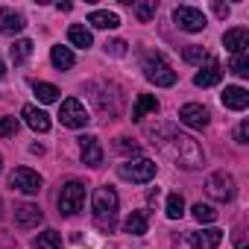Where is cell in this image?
Masks as SVG:
<instances>
[{"label":"cell","instance_id":"8","mask_svg":"<svg viewBox=\"0 0 249 249\" xmlns=\"http://www.w3.org/2000/svg\"><path fill=\"white\" fill-rule=\"evenodd\" d=\"M9 185H12L15 191L27 194V196H36L44 182H41V176H38L36 170H30V167H15V170L9 173Z\"/></svg>","mask_w":249,"mask_h":249},{"label":"cell","instance_id":"14","mask_svg":"<svg viewBox=\"0 0 249 249\" xmlns=\"http://www.w3.org/2000/svg\"><path fill=\"white\" fill-rule=\"evenodd\" d=\"M220 100H223L226 108H231V111H243V108L249 106V91L240 88V85H226V91L220 94Z\"/></svg>","mask_w":249,"mask_h":249},{"label":"cell","instance_id":"10","mask_svg":"<svg viewBox=\"0 0 249 249\" xmlns=\"http://www.w3.org/2000/svg\"><path fill=\"white\" fill-rule=\"evenodd\" d=\"M179 120L185 123V126H191V129H205L208 120H211V114H208V108L199 106V103H185V106L179 108Z\"/></svg>","mask_w":249,"mask_h":249},{"label":"cell","instance_id":"13","mask_svg":"<svg viewBox=\"0 0 249 249\" xmlns=\"http://www.w3.org/2000/svg\"><path fill=\"white\" fill-rule=\"evenodd\" d=\"M220 79H223V71H220V62L208 56V65L196 71V76H194V85H196V88H211V85H217Z\"/></svg>","mask_w":249,"mask_h":249},{"label":"cell","instance_id":"12","mask_svg":"<svg viewBox=\"0 0 249 249\" xmlns=\"http://www.w3.org/2000/svg\"><path fill=\"white\" fill-rule=\"evenodd\" d=\"M188 243H191V249H217L223 243V231L220 229H199V231L188 234Z\"/></svg>","mask_w":249,"mask_h":249},{"label":"cell","instance_id":"28","mask_svg":"<svg viewBox=\"0 0 249 249\" xmlns=\"http://www.w3.org/2000/svg\"><path fill=\"white\" fill-rule=\"evenodd\" d=\"M229 71H231L234 76L246 79V76H249V56H246V53H237V56H231V62H229Z\"/></svg>","mask_w":249,"mask_h":249},{"label":"cell","instance_id":"4","mask_svg":"<svg viewBox=\"0 0 249 249\" xmlns=\"http://www.w3.org/2000/svg\"><path fill=\"white\" fill-rule=\"evenodd\" d=\"M144 76L153 82V85H159V88H170V85H176V71L164 62V56H147L144 59Z\"/></svg>","mask_w":249,"mask_h":249},{"label":"cell","instance_id":"17","mask_svg":"<svg viewBox=\"0 0 249 249\" xmlns=\"http://www.w3.org/2000/svg\"><path fill=\"white\" fill-rule=\"evenodd\" d=\"M41 220H44V214H41V208L33 205V202H24V205L15 208V223H18L21 229H33V226H38Z\"/></svg>","mask_w":249,"mask_h":249},{"label":"cell","instance_id":"31","mask_svg":"<svg viewBox=\"0 0 249 249\" xmlns=\"http://www.w3.org/2000/svg\"><path fill=\"white\" fill-rule=\"evenodd\" d=\"M182 56H185V62H191V65H202V62H208V53H205L202 47H196V44H188Z\"/></svg>","mask_w":249,"mask_h":249},{"label":"cell","instance_id":"9","mask_svg":"<svg viewBox=\"0 0 249 249\" xmlns=\"http://www.w3.org/2000/svg\"><path fill=\"white\" fill-rule=\"evenodd\" d=\"M173 21H176L179 30H185V33H202V30L208 27L202 9H194V6H176V9H173Z\"/></svg>","mask_w":249,"mask_h":249},{"label":"cell","instance_id":"2","mask_svg":"<svg viewBox=\"0 0 249 249\" xmlns=\"http://www.w3.org/2000/svg\"><path fill=\"white\" fill-rule=\"evenodd\" d=\"M91 208H94V223H97L103 231H111V229L117 226V208H120V199H117L114 188H108V185L97 188V191H94V202H91Z\"/></svg>","mask_w":249,"mask_h":249},{"label":"cell","instance_id":"35","mask_svg":"<svg viewBox=\"0 0 249 249\" xmlns=\"http://www.w3.org/2000/svg\"><path fill=\"white\" fill-rule=\"evenodd\" d=\"M117 150H120V153H132V156H135L141 147H138L132 138H117Z\"/></svg>","mask_w":249,"mask_h":249},{"label":"cell","instance_id":"11","mask_svg":"<svg viewBox=\"0 0 249 249\" xmlns=\"http://www.w3.org/2000/svg\"><path fill=\"white\" fill-rule=\"evenodd\" d=\"M76 141H79L82 164H88V167H100V164H103V147H100V141H97L94 135H82V138H76Z\"/></svg>","mask_w":249,"mask_h":249},{"label":"cell","instance_id":"26","mask_svg":"<svg viewBox=\"0 0 249 249\" xmlns=\"http://www.w3.org/2000/svg\"><path fill=\"white\" fill-rule=\"evenodd\" d=\"M33 94L38 97V103H56L59 100V88L50 85V82H36L33 85Z\"/></svg>","mask_w":249,"mask_h":249},{"label":"cell","instance_id":"22","mask_svg":"<svg viewBox=\"0 0 249 249\" xmlns=\"http://www.w3.org/2000/svg\"><path fill=\"white\" fill-rule=\"evenodd\" d=\"M50 62H53L59 71H71L76 59H73L71 47H62V44H56V47H50Z\"/></svg>","mask_w":249,"mask_h":249},{"label":"cell","instance_id":"34","mask_svg":"<svg viewBox=\"0 0 249 249\" xmlns=\"http://www.w3.org/2000/svg\"><path fill=\"white\" fill-rule=\"evenodd\" d=\"M106 53H111V56H126V41H106Z\"/></svg>","mask_w":249,"mask_h":249},{"label":"cell","instance_id":"32","mask_svg":"<svg viewBox=\"0 0 249 249\" xmlns=\"http://www.w3.org/2000/svg\"><path fill=\"white\" fill-rule=\"evenodd\" d=\"M18 135V117H0V138H15Z\"/></svg>","mask_w":249,"mask_h":249},{"label":"cell","instance_id":"6","mask_svg":"<svg viewBox=\"0 0 249 249\" xmlns=\"http://www.w3.org/2000/svg\"><path fill=\"white\" fill-rule=\"evenodd\" d=\"M205 194L211 199H217V202H231L234 199V176L226 173V170L211 173L208 182H205Z\"/></svg>","mask_w":249,"mask_h":249},{"label":"cell","instance_id":"1","mask_svg":"<svg viewBox=\"0 0 249 249\" xmlns=\"http://www.w3.org/2000/svg\"><path fill=\"white\" fill-rule=\"evenodd\" d=\"M150 135L156 138L153 144L176 164V167H185V170H196V167H202V161H205V153H202V147L191 138V135H182V132H176L173 126H167V123H161L159 129H150Z\"/></svg>","mask_w":249,"mask_h":249},{"label":"cell","instance_id":"3","mask_svg":"<svg viewBox=\"0 0 249 249\" xmlns=\"http://www.w3.org/2000/svg\"><path fill=\"white\" fill-rule=\"evenodd\" d=\"M117 176H120L123 182L147 185V182L156 179V161H150V159H129V161L117 164Z\"/></svg>","mask_w":249,"mask_h":249},{"label":"cell","instance_id":"16","mask_svg":"<svg viewBox=\"0 0 249 249\" xmlns=\"http://www.w3.org/2000/svg\"><path fill=\"white\" fill-rule=\"evenodd\" d=\"M223 47H226L231 56H237V53H246V47H249V30L237 27V30H229V33H223Z\"/></svg>","mask_w":249,"mask_h":249},{"label":"cell","instance_id":"20","mask_svg":"<svg viewBox=\"0 0 249 249\" xmlns=\"http://www.w3.org/2000/svg\"><path fill=\"white\" fill-rule=\"evenodd\" d=\"M88 24H91V27H97V30H117V27H120V18H117V12L94 9V12L88 15Z\"/></svg>","mask_w":249,"mask_h":249},{"label":"cell","instance_id":"24","mask_svg":"<svg viewBox=\"0 0 249 249\" xmlns=\"http://www.w3.org/2000/svg\"><path fill=\"white\" fill-rule=\"evenodd\" d=\"M9 56H12L15 65H24V62L33 56V41H30V38H18V41L9 47Z\"/></svg>","mask_w":249,"mask_h":249},{"label":"cell","instance_id":"19","mask_svg":"<svg viewBox=\"0 0 249 249\" xmlns=\"http://www.w3.org/2000/svg\"><path fill=\"white\" fill-rule=\"evenodd\" d=\"M147 229H150V214L147 211H132L126 220H123V231L126 234L141 237V234H147Z\"/></svg>","mask_w":249,"mask_h":249},{"label":"cell","instance_id":"25","mask_svg":"<svg viewBox=\"0 0 249 249\" xmlns=\"http://www.w3.org/2000/svg\"><path fill=\"white\" fill-rule=\"evenodd\" d=\"M132 12H135V18H138L141 24H150V21L156 18V12H159V3H156V0H144V3H132Z\"/></svg>","mask_w":249,"mask_h":249},{"label":"cell","instance_id":"38","mask_svg":"<svg viewBox=\"0 0 249 249\" xmlns=\"http://www.w3.org/2000/svg\"><path fill=\"white\" fill-rule=\"evenodd\" d=\"M3 76H6V65H3V62H0V79H3Z\"/></svg>","mask_w":249,"mask_h":249},{"label":"cell","instance_id":"29","mask_svg":"<svg viewBox=\"0 0 249 249\" xmlns=\"http://www.w3.org/2000/svg\"><path fill=\"white\" fill-rule=\"evenodd\" d=\"M164 214H167L170 220H179V217L185 214V199H182L179 194H170V196H167V205H164Z\"/></svg>","mask_w":249,"mask_h":249},{"label":"cell","instance_id":"33","mask_svg":"<svg viewBox=\"0 0 249 249\" xmlns=\"http://www.w3.org/2000/svg\"><path fill=\"white\" fill-rule=\"evenodd\" d=\"M234 141L237 144H249V120H240V126L234 129Z\"/></svg>","mask_w":249,"mask_h":249},{"label":"cell","instance_id":"37","mask_svg":"<svg viewBox=\"0 0 249 249\" xmlns=\"http://www.w3.org/2000/svg\"><path fill=\"white\" fill-rule=\"evenodd\" d=\"M234 249H249V243H246V237H243V234H237V240H234Z\"/></svg>","mask_w":249,"mask_h":249},{"label":"cell","instance_id":"18","mask_svg":"<svg viewBox=\"0 0 249 249\" xmlns=\"http://www.w3.org/2000/svg\"><path fill=\"white\" fill-rule=\"evenodd\" d=\"M24 27H27V21H24L21 12H15V9H0V33H3V36H18Z\"/></svg>","mask_w":249,"mask_h":249},{"label":"cell","instance_id":"27","mask_svg":"<svg viewBox=\"0 0 249 249\" xmlns=\"http://www.w3.org/2000/svg\"><path fill=\"white\" fill-rule=\"evenodd\" d=\"M36 249H62V234L53 231V229L41 231V234L36 237Z\"/></svg>","mask_w":249,"mask_h":249},{"label":"cell","instance_id":"30","mask_svg":"<svg viewBox=\"0 0 249 249\" xmlns=\"http://www.w3.org/2000/svg\"><path fill=\"white\" fill-rule=\"evenodd\" d=\"M191 214H194L196 223H214V220H217V211H214L211 205H205V202H196V205L191 208Z\"/></svg>","mask_w":249,"mask_h":249},{"label":"cell","instance_id":"15","mask_svg":"<svg viewBox=\"0 0 249 249\" xmlns=\"http://www.w3.org/2000/svg\"><path fill=\"white\" fill-rule=\"evenodd\" d=\"M21 117H24V123H27L33 132H47V129H50V117H47V111H41L38 106H24V108H21Z\"/></svg>","mask_w":249,"mask_h":249},{"label":"cell","instance_id":"39","mask_svg":"<svg viewBox=\"0 0 249 249\" xmlns=\"http://www.w3.org/2000/svg\"><path fill=\"white\" fill-rule=\"evenodd\" d=\"M0 170H3V159H0Z\"/></svg>","mask_w":249,"mask_h":249},{"label":"cell","instance_id":"7","mask_svg":"<svg viewBox=\"0 0 249 249\" xmlns=\"http://www.w3.org/2000/svg\"><path fill=\"white\" fill-rule=\"evenodd\" d=\"M59 120H62V126H68V129H82L85 123L91 120V117H88L85 106H82L76 97H68V100H62V108H59Z\"/></svg>","mask_w":249,"mask_h":249},{"label":"cell","instance_id":"23","mask_svg":"<svg viewBox=\"0 0 249 249\" xmlns=\"http://www.w3.org/2000/svg\"><path fill=\"white\" fill-rule=\"evenodd\" d=\"M68 38H71V44L73 47H82V50H88L91 44H94V38H91V33L82 27V24H73L71 30H68Z\"/></svg>","mask_w":249,"mask_h":249},{"label":"cell","instance_id":"36","mask_svg":"<svg viewBox=\"0 0 249 249\" xmlns=\"http://www.w3.org/2000/svg\"><path fill=\"white\" fill-rule=\"evenodd\" d=\"M214 12H217V18H229V6H223V3H214Z\"/></svg>","mask_w":249,"mask_h":249},{"label":"cell","instance_id":"5","mask_svg":"<svg viewBox=\"0 0 249 249\" xmlns=\"http://www.w3.org/2000/svg\"><path fill=\"white\" fill-rule=\"evenodd\" d=\"M82 205H85V185L73 179V182H68V185L62 188V194H59V214H62V217H73V214L82 211Z\"/></svg>","mask_w":249,"mask_h":249},{"label":"cell","instance_id":"21","mask_svg":"<svg viewBox=\"0 0 249 249\" xmlns=\"http://www.w3.org/2000/svg\"><path fill=\"white\" fill-rule=\"evenodd\" d=\"M156 111H159V100L153 94H138L135 108H132V120H144L147 114H156Z\"/></svg>","mask_w":249,"mask_h":249}]
</instances>
